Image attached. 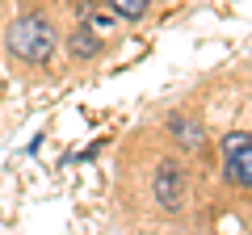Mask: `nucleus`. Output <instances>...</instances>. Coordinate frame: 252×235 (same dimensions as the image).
Here are the masks:
<instances>
[{"mask_svg":"<svg viewBox=\"0 0 252 235\" xmlns=\"http://www.w3.org/2000/svg\"><path fill=\"white\" fill-rule=\"evenodd\" d=\"M97 51H101V42L93 34H84V29H76V34H72V55H76V59H93Z\"/></svg>","mask_w":252,"mask_h":235,"instance_id":"obj_5","label":"nucleus"},{"mask_svg":"<svg viewBox=\"0 0 252 235\" xmlns=\"http://www.w3.org/2000/svg\"><path fill=\"white\" fill-rule=\"evenodd\" d=\"M172 135H177V143H189V147H198V143H202V135L189 126V122H172Z\"/></svg>","mask_w":252,"mask_h":235,"instance_id":"obj_6","label":"nucleus"},{"mask_svg":"<svg viewBox=\"0 0 252 235\" xmlns=\"http://www.w3.org/2000/svg\"><path fill=\"white\" fill-rule=\"evenodd\" d=\"M152 189H156V198H160V206L168 210V214H177V210L185 206V172H181L177 160H160Z\"/></svg>","mask_w":252,"mask_h":235,"instance_id":"obj_3","label":"nucleus"},{"mask_svg":"<svg viewBox=\"0 0 252 235\" xmlns=\"http://www.w3.org/2000/svg\"><path fill=\"white\" fill-rule=\"evenodd\" d=\"M223 176L235 189H252V135L248 130L223 135Z\"/></svg>","mask_w":252,"mask_h":235,"instance_id":"obj_2","label":"nucleus"},{"mask_svg":"<svg viewBox=\"0 0 252 235\" xmlns=\"http://www.w3.org/2000/svg\"><path fill=\"white\" fill-rule=\"evenodd\" d=\"M105 4L118 13V17H126V21H139L147 13V0H105Z\"/></svg>","mask_w":252,"mask_h":235,"instance_id":"obj_4","label":"nucleus"},{"mask_svg":"<svg viewBox=\"0 0 252 235\" xmlns=\"http://www.w3.org/2000/svg\"><path fill=\"white\" fill-rule=\"evenodd\" d=\"M55 26L42 17V13H26V17H17L9 29H4V46H9V55H17L21 63H51L55 55Z\"/></svg>","mask_w":252,"mask_h":235,"instance_id":"obj_1","label":"nucleus"}]
</instances>
